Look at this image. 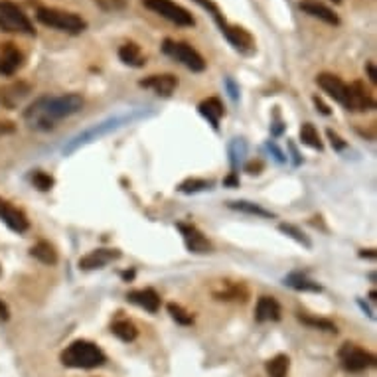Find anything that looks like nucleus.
<instances>
[{
    "label": "nucleus",
    "mask_w": 377,
    "mask_h": 377,
    "mask_svg": "<svg viewBox=\"0 0 377 377\" xmlns=\"http://www.w3.org/2000/svg\"><path fill=\"white\" fill-rule=\"evenodd\" d=\"M376 107V101L367 93L364 83L355 81L350 85V99H348V111H369Z\"/></svg>",
    "instance_id": "nucleus-13"
},
{
    "label": "nucleus",
    "mask_w": 377,
    "mask_h": 377,
    "mask_svg": "<svg viewBox=\"0 0 377 377\" xmlns=\"http://www.w3.org/2000/svg\"><path fill=\"white\" fill-rule=\"evenodd\" d=\"M143 4H145L148 10H152L158 16L166 18L168 22L176 24V26H184V28L194 26V16L184 6H180V4L172 2V0H143Z\"/></svg>",
    "instance_id": "nucleus-7"
},
{
    "label": "nucleus",
    "mask_w": 377,
    "mask_h": 377,
    "mask_svg": "<svg viewBox=\"0 0 377 377\" xmlns=\"http://www.w3.org/2000/svg\"><path fill=\"white\" fill-rule=\"evenodd\" d=\"M229 208L237 211H243V213H251V215H259V218H273V213L271 211L263 210L261 206H257V204H251V201H229Z\"/></svg>",
    "instance_id": "nucleus-26"
},
{
    "label": "nucleus",
    "mask_w": 377,
    "mask_h": 377,
    "mask_svg": "<svg viewBox=\"0 0 377 377\" xmlns=\"http://www.w3.org/2000/svg\"><path fill=\"white\" fill-rule=\"evenodd\" d=\"M211 182L208 180H198V178H190L186 182H182L180 184V192H184V194H194V192H201V190L210 188Z\"/></svg>",
    "instance_id": "nucleus-28"
},
{
    "label": "nucleus",
    "mask_w": 377,
    "mask_h": 377,
    "mask_svg": "<svg viewBox=\"0 0 377 377\" xmlns=\"http://www.w3.org/2000/svg\"><path fill=\"white\" fill-rule=\"evenodd\" d=\"M334 2H340V0H334Z\"/></svg>",
    "instance_id": "nucleus-38"
},
{
    "label": "nucleus",
    "mask_w": 377,
    "mask_h": 377,
    "mask_svg": "<svg viewBox=\"0 0 377 377\" xmlns=\"http://www.w3.org/2000/svg\"><path fill=\"white\" fill-rule=\"evenodd\" d=\"M111 332L115 334L119 340H122V342H133V340H136V336H138V330L134 328L133 322L129 320L115 322L111 326Z\"/></svg>",
    "instance_id": "nucleus-24"
},
{
    "label": "nucleus",
    "mask_w": 377,
    "mask_h": 377,
    "mask_svg": "<svg viewBox=\"0 0 377 377\" xmlns=\"http://www.w3.org/2000/svg\"><path fill=\"white\" fill-rule=\"evenodd\" d=\"M366 71H367V78H369V81L371 83H377V71H376V66L369 62V64H366Z\"/></svg>",
    "instance_id": "nucleus-33"
},
{
    "label": "nucleus",
    "mask_w": 377,
    "mask_h": 377,
    "mask_svg": "<svg viewBox=\"0 0 377 377\" xmlns=\"http://www.w3.org/2000/svg\"><path fill=\"white\" fill-rule=\"evenodd\" d=\"M316 83L320 85L334 101H338L340 105L348 107V99H350V85H346L340 78H336L332 73H320L316 78Z\"/></svg>",
    "instance_id": "nucleus-9"
},
{
    "label": "nucleus",
    "mask_w": 377,
    "mask_h": 377,
    "mask_svg": "<svg viewBox=\"0 0 377 377\" xmlns=\"http://www.w3.org/2000/svg\"><path fill=\"white\" fill-rule=\"evenodd\" d=\"M328 138H330V143H332V146L336 148V150H344L346 148V143L338 136V134L334 133V131H328Z\"/></svg>",
    "instance_id": "nucleus-32"
},
{
    "label": "nucleus",
    "mask_w": 377,
    "mask_h": 377,
    "mask_svg": "<svg viewBox=\"0 0 377 377\" xmlns=\"http://www.w3.org/2000/svg\"><path fill=\"white\" fill-rule=\"evenodd\" d=\"M265 367L269 377H287L290 367V360L285 354H278L275 355L273 360H269Z\"/></svg>",
    "instance_id": "nucleus-22"
},
{
    "label": "nucleus",
    "mask_w": 377,
    "mask_h": 377,
    "mask_svg": "<svg viewBox=\"0 0 377 377\" xmlns=\"http://www.w3.org/2000/svg\"><path fill=\"white\" fill-rule=\"evenodd\" d=\"M81 107H83V97L78 93H67L59 97H42L28 107V111L24 113V119L32 129L48 131L57 121L76 115Z\"/></svg>",
    "instance_id": "nucleus-1"
},
{
    "label": "nucleus",
    "mask_w": 377,
    "mask_h": 377,
    "mask_svg": "<svg viewBox=\"0 0 377 377\" xmlns=\"http://www.w3.org/2000/svg\"><path fill=\"white\" fill-rule=\"evenodd\" d=\"M24 64L22 52L10 42L0 44V76H12L16 73Z\"/></svg>",
    "instance_id": "nucleus-11"
},
{
    "label": "nucleus",
    "mask_w": 377,
    "mask_h": 377,
    "mask_svg": "<svg viewBox=\"0 0 377 377\" xmlns=\"http://www.w3.org/2000/svg\"><path fill=\"white\" fill-rule=\"evenodd\" d=\"M127 299L131 300L133 304L136 306H141V308H145L148 312H158L160 308V297L156 294V290L152 289H141V290H131L129 294H127Z\"/></svg>",
    "instance_id": "nucleus-16"
},
{
    "label": "nucleus",
    "mask_w": 377,
    "mask_h": 377,
    "mask_svg": "<svg viewBox=\"0 0 377 377\" xmlns=\"http://www.w3.org/2000/svg\"><path fill=\"white\" fill-rule=\"evenodd\" d=\"M257 322H275L280 318V304L273 297H261L255 308Z\"/></svg>",
    "instance_id": "nucleus-18"
},
{
    "label": "nucleus",
    "mask_w": 377,
    "mask_h": 377,
    "mask_svg": "<svg viewBox=\"0 0 377 377\" xmlns=\"http://www.w3.org/2000/svg\"><path fill=\"white\" fill-rule=\"evenodd\" d=\"M300 138H302V143L306 146L316 148V150H322L320 136H318V131L314 129L312 122H304V125H302V129H300Z\"/></svg>",
    "instance_id": "nucleus-25"
},
{
    "label": "nucleus",
    "mask_w": 377,
    "mask_h": 377,
    "mask_svg": "<svg viewBox=\"0 0 377 377\" xmlns=\"http://www.w3.org/2000/svg\"><path fill=\"white\" fill-rule=\"evenodd\" d=\"M107 362L105 354L97 346L87 340H78L66 348L62 354V364L66 367H76V369H93V367L103 366Z\"/></svg>",
    "instance_id": "nucleus-3"
},
{
    "label": "nucleus",
    "mask_w": 377,
    "mask_h": 377,
    "mask_svg": "<svg viewBox=\"0 0 377 377\" xmlns=\"http://www.w3.org/2000/svg\"><path fill=\"white\" fill-rule=\"evenodd\" d=\"M299 320L306 326H312V328H320V330H326V332H336V326H334L330 320H322V318H311V316H302L300 314Z\"/></svg>",
    "instance_id": "nucleus-29"
},
{
    "label": "nucleus",
    "mask_w": 377,
    "mask_h": 377,
    "mask_svg": "<svg viewBox=\"0 0 377 377\" xmlns=\"http://www.w3.org/2000/svg\"><path fill=\"white\" fill-rule=\"evenodd\" d=\"M261 166H263L261 162H251V164L247 166V170H249V174H259L257 170H261Z\"/></svg>",
    "instance_id": "nucleus-36"
},
{
    "label": "nucleus",
    "mask_w": 377,
    "mask_h": 377,
    "mask_svg": "<svg viewBox=\"0 0 377 377\" xmlns=\"http://www.w3.org/2000/svg\"><path fill=\"white\" fill-rule=\"evenodd\" d=\"M14 133V125L8 121H0V136L2 134H10Z\"/></svg>",
    "instance_id": "nucleus-34"
},
{
    "label": "nucleus",
    "mask_w": 377,
    "mask_h": 377,
    "mask_svg": "<svg viewBox=\"0 0 377 377\" xmlns=\"http://www.w3.org/2000/svg\"><path fill=\"white\" fill-rule=\"evenodd\" d=\"M168 312H170V316L174 318V320L178 322V324H182V326H190L192 322H194V318H192V314H188V312L184 311L180 304H174V302H170L168 304Z\"/></svg>",
    "instance_id": "nucleus-27"
},
{
    "label": "nucleus",
    "mask_w": 377,
    "mask_h": 377,
    "mask_svg": "<svg viewBox=\"0 0 377 377\" xmlns=\"http://www.w3.org/2000/svg\"><path fill=\"white\" fill-rule=\"evenodd\" d=\"M0 30L10 34H26V36L36 34L30 18L24 14L18 4L10 0H0Z\"/></svg>",
    "instance_id": "nucleus-5"
},
{
    "label": "nucleus",
    "mask_w": 377,
    "mask_h": 377,
    "mask_svg": "<svg viewBox=\"0 0 377 377\" xmlns=\"http://www.w3.org/2000/svg\"><path fill=\"white\" fill-rule=\"evenodd\" d=\"M285 285H289L292 289L297 290H311V292H320V285L318 283H314L308 277H304V275H300V273H292L289 277L285 278Z\"/></svg>",
    "instance_id": "nucleus-23"
},
{
    "label": "nucleus",
    "mask_w": 377,
    "mask_h": 377,
    "mask_svg": "<svg viewBox=\"0 0 377 377\" xmlns=\"http://www.w3.org/2000/svg\"><path fill=\"white\" fill-rule=\"evenodd\" d=\"M30 253H32V257H36L40 263H44V265H56L57 263L56 249L48 243V241H40V243L34 245Z\"/></svg>",
    "instance_id": "nucleus-21"
},
{
    "label": "nucleus",
    "mask_w": 377,
    "mask_h": 377,
    "mask_svg": "<svg viewBox=\"0 0 377 377\" xmlns=\"http://www.w3.org/2000/svg\"><path fill=\"white\" fill-rule=\"evenodd\" d=\"M340 364L346 371H364L367 367L374 366L376 357L371 354H367L366 350H362L360 346L355 344H344L338 352Z\"/></svg>",
    "instance_id": "nucleus-8"
},
{
    "label": "nucleus",
    "mask_w": 377,
    "mask_h": 377,
    "mask_svg": "<svg viewBox=\"0 0 377 377\" xmlns=\"http://www.w3.org/2000/svg\"><path fill=\"white\" fill-rule=\"evenodd\" d=\"M141 85L146 89H152L156 95L170 97L174 93V89L178 87V79L170 73H162V76H150V78L143 79Z\"/></svg>",
    "instance_id": "nucleus-15"
},
{
    "label": "nucleus",
    "mask_w": 377,
    "mask_h": 377,
    "mask_svg": "<svg viewBox=\"0 0 377 377\" xmlns=\"http://www.w3.org/2000/svg\"><path fill=\"white\" fill-rule=\"evenodd\" d=\"M119 257H121V253L117 249H97V251H91L89 255L79 259V269H83V271L103 269V266L109 265L111 261L119 259Z\"/></svg>",
    "instance_id": "nucleus-12"
},
{
    "label": "nucleus",
    "mask_w": 377,
    "mask_h": 377,
    "mask_svg": "<svg viewBox=\"0 0 377 377\" xmlns=\"http://www.w3.org/2000/svg\"><path fill=\"white\" fill-rule=\"evenodd\" d=\"M300 10H304L306 14H311L312 18H318L322 22L332 24V26H338V24H340V18L334 14V10H330L328 6H324L320 2L304 0V2H300Z\"/></svg>",
    "instance_id": "nucleus-17"
},
{
    "label": "nucleus",
    "mask_w": 377,
    "mask_h": 377,
    "mask_svg": "<svg viewBox=\"0 0 377 377\" xmlns=\"http://www.w3.org/2000/svg\"><path fill=\"white\" fill-rule=\"evenodd\" d=\"M314 103H316V107H320V111L324 113V115H330L328 107H326V105H324V103H322V101L318 99V97H314Z\"/></svg>",
    "instance_id": "nucleus-37"
},
{
    "label": "nucleus",
    "mask_w": 377,
    "mask_h": 377,
    "mask_svg": "<svg viewBox=\"0 0 377 377\" xmlns=\"http://www.w3.org/2000/svg\"><path fill=\"white\" fill-rule=\"evenodd\" d=\"M8 316H10V314H8V306L0 300V320H8Z\"/></svg>",
    "instance_id": "nucleus-35"
},
{
    "label": "nucleus",
    "mask_w": 377,
    "mask_h": 377,
    "mask_svg": "<svg viewBox=\"0 0 377 377\" xmlns=\"http://www.w3.org/2000/svg\"><path fill=\"white\" fill-rule=\"evenodd\" d=\"M32 184L38 190L45 192V190H50L54 186V178L50 176V174H45V172H42V170H36L32 174Z\"/></svg>",
    "instance_id": "nucleus-30"
},
{
    "label": "nucleus",
    "mask_w": 377,
    "mask_h": 377,
    "mask_svg": "<svg viewBox=\"0 0 377 377\" xmlns=\"http://www.w3.org/2000/svg\"><path fill=\"white\" fill-rule=\"evenodd\" d=\"M0 220L6 223L12 232L24 233L28 229V220H26V215H24L18 208H14L12 204H8L6 200H0Z\"/></svg>",
    "instance_id": "nucleus-14"
},
{
    "label": "nucleus",
    "mask_w": 377,
    "mask_h": 377,
    "mask_svg": "<svg viewBox=\"0 0 377 377\" xmlns=\"http://www.w3.org/2000/svg\"><path fill=\"white\" fill-rule=\"evenodd\" d=\"M200 113L213 125V129L220 127V119L223 117V103L218 97H210V99L201 101L200 103Z\"/></svg>",
    "instance_id": "nucleus-19"
},
{
    "label": "nucleus",
    "mask_w": 377,
    "mask_h": 377,
    "mask_svg": "<svg viewBox=\"0 0 377 377\" xmlns=\"http://www.w3.org/2000/svg\"><path fill=\"white\" fill-rule=\"evenodd\" d=\"M119 57H121L122 64H127V66L131 67H143L146 64V57L143 56L141 45H136L134 42H129V44L121 45Z\"/></svg>",
    "instance_id": "nucleus-20"
},
{
    "label": "nucleus",
    "mask_w": 377,
    "mask_h": 377,
    "mask_svg": "<svg viewBox=\"0 0 377 377\" xmlns=\"http://www.w3.org/2000/svg\"><path fill=\"white\" fill-rule=\"evenodd\" d=\"M280 232L287 233V235H290V237H294V239H297L299 243L306 245V247H311V241H308V239L304 237V233H300L299 229H297V227H292V225H285V223H283V225H280Z\"/></svg>",
    "instance_id": "nucleus-31"
},
{
    "label": "nucleus",
    "mask_w": 377,
    "mask_h": 377,
    "mask_svg": "<svg viewBox=\"0 0 377 377\" xmlns=\"http://www.w3.org/2000/svg\"><path fill=\"white\" fill-rule=\"evenodd\" d=\"M194 2L200 4L201 8H206V10L210 12L211 18L218 22L220 30H222V34L225 36V40H227L237 52H241V54H253V52H255V40H253V36L247 32L245 28H241V26H235V24L227 22V20L223 18L222 10L218 8V4H215L213 0H194Z\"/></svg>",
    "instance_id": "nucleus-2"
},
{
    "label": "nucleus",
    "mask_w": 377,
    "mask_h": 377,
    "mask_svg": "<svg viewBox=\"0 0 377 377\" xmlns=\"http://www.w3.org/2000/svg\"><path fill=\"white\" fill-rule=\"evenodd\" d=\"M178 229L184 235V241H186V247H188L192 253H198V255H204V253H210L211 243L208 241V237L194 225H188V223H178Z\"/></svg>",
    "instance_id": "nucleus-10"
},
{
    "label": "nucleus",
    "mask_w": 377,
    "mask_h": 377,
    "mask_svg": "<svg viewBox=\"0 0 377 377\" xmlns=\"http://www.w3.org/2000/svg\"><path fill=\"white\" fill-rule=\"evenodd\" d=\"M162 52H164L168 57H172V59L180 62L182 66H186L188 69H192V71H196V73H200V71L206 69L204 57H201L190 44L174 42V40L166 38V40L162 42Z\"/></svg>",
    "instance_id": "nucleus-6"
},
{
    "label": "nucleus",
    "mask_w": 377,
    "mask_h": 377,
    "mask_svg": "<svg viewBox=\"0 0 377 377\" xmlns=\"http://www.w3.org/2000/svg\"><path fill=\"white\" fill-rule=\"evenodd\" d=\"M36 18L44 26L56 28L59 32L66 34H81L87 28V22L78 14L59 10V8H50V6H40L36 10Z\"/></svg>",
    "instance_id": "nucleus-4"
}]
</instances>
